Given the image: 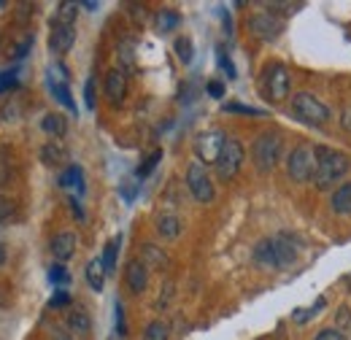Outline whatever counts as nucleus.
<instances>
[{
  "mask_svg": "<svg viewBox=\"0 0 351 340\" xmlns=\"http://www.w3.org/2000/svg\"><path fill=\"white\" fill-rule=\"evenodd\" d=\"M316 170H313V184L316 189H338V181H343L351 170V160L346 154L330 149V146H316Z\"/></svg>",
  "mask_w": 351,
  "mask_h": 340,
  "instance_id": "f257e3e1",
  "label": "nucleus"
},
{
  "mask_svg": "<svg viewBox=\"0 0 351 340\" xmlns=\"http://www.w3.org/2000/svg\"><path fill=\"white\" fill-rule=\"evenodd\" d=\"M281 149H284V138L276 130H267L263 135L254 138L252 146V162L260 173H270L281 162Z\"/></svg>",
  "mask_w": 351,
  "mask_h": 340,
  "instance_id": "f03ea898",
  "label": "nucleus"
},
{
  "mask_svg": "<svg viewBox=\"0 0 351 340\" xmlns=\"http://www.w3.org/2000/svg\"><path fill=\"white\" fill-rule=\"evenodd\" d=\"M292 114H295L300 122L313 125V127H322V125L330 122V108H327L322 100H316V95H311V92H298V95H295V100H292Z\"/></svg>",
  "mask_w": 351,
  "mask_h": 340,
  "instance_id": "7ed1b4c3",
  "label": "nucleus"
},
{
  "mask_svg": "<svg viewBox=\"0 0 351 340\" xmlns=\"http://www.w3.org/2000/svg\"><path fill=\"white\" fill-rule=\"evenodd\" d=\"M224 143H227V135L219 127L203 130L197 138H195V157L200 165H217L224 151Z\"/></svg>",
  "mask_w": 351,
  "mask_h": 340,
  "instance_id": "20e7f679",
  "label": "nucleus"
},
{
  "mask_svg": "<svg viewBox=\"0 0 351 340\" xmlns=\"http://www.w3.org/2000/svg\"><path fill=\"white\" fill-rule=\"evenodd\" d=\"M313 170H316L313 149L306 146V143L295 146V149L289 151V157H287V175H289L292 181L303 184V181H311V178H313Z\"/></svg>",
  "mask_w": 351,
  "mask_h": 340,
  "instance_id": "39448f33",
  "label": "nucleus"
},
{
  "mask_svg": "<svg viewBox=\"0 0 351 340\" xmlns=\"http://www.w3.org/2000/svg\"><path fill=\"white\" fill-rule=\"evenodd\" d=\"M186 186H189L192 197H195L197 203H203V206L214 203V197H217V192H214V181H211V175H208L206 165H200V162H192V165L186 168Z\"/></svg>",
  "mask_w": 351,
  "mask_h": 340,
  "instance_id": "423d86ee",
  "label": "nucleus"
},
{
  "mask_svg": "<svg viewBox=\"0 0 351 340\" xmlns=\"http://www.w3.org/2000/svg\"><path fill=\"white\" fill-rule=\"evenodd\" d=\"M246 160V151H243V143L238 138H227L224 143V151H221L219 162H217V175L221 181H232L238 175V170Z\"/></svg>",
  "mask_w": 351,
  "mask_h": 340,
  "instance_id": "0eeeda50",
  "label": "nucleus"
},
{
  "mask_svg": "<svg viewBox=\"0 0 351 340\" xmlns=\"http://www.w3.org/2000/svg\"><path fill=\"white\" fill-rule=\"evenodd\" d=\"M289 95V71L281 62H273L265 68V97L273 103H281Z\"/></svg>",
  "mask_w": 351,
  "mask_h": 340,
  "instance_id": "6e6552de",
  "label": "nucleus"
},
{
  "mask_svg": "<svg viewBox=\"0 0 351 340\" xmlns=\"http://www.w3.org/2000/svg\"><path fill=\"white\" fill-rule=\"evenodd\" d=\"M281 30H284V22L281 19H276V14H270V11H263V14H254L252 19H249V33L257 38V41H276L278 36H281Z\"/></svg>",
  "mask_w": 351,
  "mask_h": 340,
  "instance_id": "1a4fd4ad",
  "label": "nucleus"
},
{
  "mask_svg": "<svg viewBox=\"0 0 351 340\" xmlns=\"http://www.w3.org/2000/svg\"><path fill=\"white\" fill-rule=\"evenodd\" d=\"M128 95V73H122L119 68H111L106 73V97L111 106H122Z\"/></svg>",
  "mask_w": 351,
  "mask_h": 340,
  "instance_id": "9d476101",
  "label": "nucleus"
},
{
  "mask_svg": "<svg viewBox=\"0 0 351 340\" xmlns=\"http://www.w3.org/2000/svg\"><path fill=\"white\" fill-rule=\"evenodd\" d=\"M125 284L132 295H143L149 287V267L141 259H130L125 267Z\"/></svg>",
  "mask_w": 351,
  "mask_h": 340,
  "instance_id": "9b49d317",
  "label": "nucleus"
},
{
  "mask_svg": "<svg viewBox=\"0 0 351 340\" xmlns=\"http://www.w3.org/2000/svg\"><path fill=\"white\" fill-rule=\"evenodd\" d=\"M73 41H76V27H73V25H57V22H51L49 49H51L54 54H65V51H71Z\"/></svg>",
  "mask_w": 351,
  "mask_h": 340,
  "instance_id": "f8f14e48",
  "label": "nucleus"
},
{
  "mask_svg": "<svg viewBox=\"0 0 351 340\" xmlns=\"http://www.w3.org/2000/svg\"><path fill=\"white\" fill-rule=\"evenodd\" d=\"M76 243H79L76 232H71V230L57 232V235L51 238V256H54L57 262H68L71 256L76 254Z\"/></svg>",
  "mask_w": 351,
  "mask_h": 340,
  "instance_id": "ddd939ff",
  "label": "nucleus"
},
{
  "mask_svg": "<svg viewBox=\"0 0 351 340\" xmlns=\"http://www.w3.org/2000/svg\"><path fill=\"white\" fill-rule=\"evenodd\" d=\"M273 246H276V259H278V270L289 267L295 259H298V246H295V238L281 232L273 238Z\"/></svg>",
  "mask_w": 351,
  "mask_h": 340,
  "instance_id": "4468645a",
  "label": "nucleus"
},
{
  "mask_svg": "<svg viewBox=\"0 0 351 340\" xmlns=\"http://www.w3.org/2000/svg\"><path fill=\"white\" fill-rule=\"evenodd\" d=\"M41 160H44V165H49V168L65 165V162H68V149H65V143L57 141V138L46 141L44 146H41Z\"/></svg>",
  "mask_w": 351,
  "mask_h": 340,
  "instance_id": "2eb2a0df",
  "label": "nucleus"
},
{
  "mask_svg": "<svg viewBox=\"0 0 351 340\" xmlns=\"http://www.w3.org/2000/svg\"><path fill=\"white\" fill-rule=\"evenodd\" d=\"M65 321H68V330H71L73 335L89 338V332H92V319L87 316V311H82V308H71Z\"/></svg>",
  "mask_w": 351,
  "mask_h": 340,
  "instance_id": "dca6fc26",
  "label": "nucleus"
},
{
  "mask_svg": "<svg viewBox=\"0 0 351 340\" xmlns=\"http://www.w3.org/2000/svg\"><path fill=\"white\" fill-rule=\"evenodd\" d=\"M254 262H257L260 267H273V270H278V259H276L273 238H263V241L254 246Z\"/></svg>",
  "mask_w": 351,
  "mask_h": 340,
  "instance_id": "f3484780",
  "label": "nucleus"
},
{
  "mask_svg": "<svg viewBox=\"0 0 351 340\" xmlns=\"http://www.w3.org/2000/svg\"><path fill=\"white\" fill-rule=\"evenodd\" d=\"M330 206H332V211L341 213V216H351V181L341 184L338 189H332Z\"/></svg>",
  "mask_w": 351,
  "mask_h": 340,
  "instance_id": "a211bd4d",
  "label": "nucleus"
},
{
  "mask_svg": "<svg viewBox=\"0 0 351 340\" xmlns=\"http://www.w3.org/2000/svg\"><path fill=\"white\" fill-rule=\"evenodd\" d=\"M157 232H160L162 238L173 241V238L181 235V219H178L176 213H160V216H157Z\"/></svg>",
  "mask_w": 351,
  "mask_h": 340,
  "instance_id": "6ab92c4d",
  "label": "nucleus"
},
{
  "mask_svg": "<svg viewBox=\"0 0 351 340\" xmlns=\"http://www.w3.org/2000/svg\"><path fill=\"white\" fill-rule=\"evenodd\" d=\"M141 254H143L141 262H143L146 267H154V270H165V267H168V254H165L162 249H157L154 243H143Z\"/></svg>",
  "mask_w": 351,
  "mask_h": 340,
  "instance_id": "aec40b11",
  "label": "nucleus"
},
{
  "mask_svg": "<svg viewBox=\"0 0 351 340\" xmlns=\"http://www.w3.org/2000/svg\"><path fill=\"white\" fill-rule=\"evenodd\" d=\"M178 25H181V16L176 11H171V8H162V11L154 14V30L157 33H171Z\"/></svg>",
  "mask_w": 351,
  "mask_h": 340,
  "instance_id": "412c9836",
  "label": "nucleus"
},
{
  "mask_svg": "<svg viewBox=\"0 0 351 340\" xmlns=\"http://www.w3.org/2000/svg\"><path fill=\"white\" fill-rule=\"evenodd\" d=\"M117 57H119V71L122 73H132L135 71V41L130 38H125V41L119 43V49H117Z\"/></svg>",
  "mask_w": 351,
  "mask_h": 340,
  "instance_id": "4be33fe9",
  "label": "nucleus"
},
{
  "mask_svg": "<svg viewBox=\"0 0 351 340\" xmlns=\"http://www.w3.org/2000/svg\"><path fill=\"white\" fill-rule=\"evenodd\" d=\"M41 127H44L46 135H51V138H62L65 132H68V122H65V117L62 114H46L44 122H41Z\"/></svg>",
  "mask_w": 351,
  "mask_h": 340,
  "instance_id": "5701e85b",
  "label": "nucleus"
},
{
  "mask_svg": "<svg viewBox=\"0 0 351 340\" xmlns=\"http://www.w3.org/2000/svg\"><path fill=\"white\" fill-rule=\"evenodd\" d=\"M76 16H79V3L62 0V3H57V14H54L51 22H57V25H76Z\"/></svg>",
  "mask_w": 351,
  "mask_h": 340,
  "instance_id": "b1692460",
  "label": "nucleus"
},
{
  "mask_svg": "<svg viewBox=\"0 0 351 340\" xmlns=\"http://www.w3.org/2000/svg\"><path fill=\"white\" fill-rule=\"evenodd\" d=\"M119 243H122V235L111 238V241H108V246H106V252H103V256H100V262H103V270H106V276L117 270V256H119Z\"/></svg>",
  "mask_w": 351,
  "mask_h": 340,
  "instance_id": "393cba45",
  "label": "nucleus"
},
{
  "mask_svg": "<svg viewBox=\"0 0 351 340\" xmlns=\"http://www.w3.org/2000/svg\"><path fill=\"white\" fill-rule=\"evenodd\" d=\"M49 86H51V92H54V97L68 108V111H73L76 114V103H73V97H71V89L65 82H57L54 76H49Z\"/></svg>",
  "mask_w": 351,
  "mask_h": 340,
  "instance_id": "a878e982",
  "label": "nucleus"
},
{
  "mask_svg": "<svg viewBox=\"0 0 351 340\" xmlns=\"http://www.w3.org/2000/svg\"><path fill=\"white\" fill-rule=\"evenodd\" d=\"M87 284L95 292H103V284H106V270H103V262L100 259H92L87 265Z\"/></svg>",
  "mask_w": 351,
  "mask_h": 340,
  "instance_id": "bb28decb",
  "label": "nucleus"
},
{
  "mask_svg": "<svg viewBox=\"0 0 351 340\" xmlns=\"http://www.w3.org/2000/svg\"><path fill=\"white\" fill-rule=\"evenodd\" d=\"M57 184H60V186H76V189H79V195H82V192H84V173H82L79 165H71V168L60 175V181H57Z\"/></svg>",
  "mask_w": 351,
  "mask_h": 340,
  "instance_id": "cd10ccee",
  "label": "nucleus"
},
{
  "mask_svg": "<svg viewBox=\"0 0 351 340\" xmlns=\"http://www.w3.org/2000/svg\"><path fill=\"white\" fill-rule=\"evenodd\" d=\"M143 340H171V327H168L162 319H154V321L146 324Z\"/></svg>",
  "mask_w": 351,
  "mask_h": 340,
  "instance_id": "c85d7f7f",
  "label": "nucleus"
},
{
  "mask_svg": "<svg viewBox=\"0 0 351 340\" xmlns=\"http://www.w3.org/2000/svg\"><path fill=\"white\" fill-rule=\"evenodd\" d=\"M173 49H176V54H178V60H181L184 65H189V62H192V57H195V51H192V41H189L186 36H181V38H176Z\"/></svg>",
  "mask_w": 351,
  "mask_h": 340,
  "instance_id": "c756f323",
  "label": "nucleus"
},
{
  "mask_svg": "<svg viewBox=\"0 0 351 340\" xmlns=\"http://www.w3.org/2000/svg\"><path fill=\"white\" fill-rule=\"evenodd\" d=\"M160 160H162V149H154V151H152V154L146 157V162H143L141 168L135 170V175H138V178H146V175H149L152 170L160 165Z\"/></svg>",
  "mask_w": 351,
  "mask_h": 340,
  "instance_id": "7c9ffc66",
  "label": "nucleus"
},
{
  "mask_svg": "<svg viewBox=\"0 0 351 340\" xmlns=\"http://www.w3.org/2000/svg\"><path fill=\"white\" fill-rule=\"evenodd\" d=\"M16 86H19V71H16V68L0 73V92H5V89H16Z\"/></svg>",
  "mask_w": 351,
  "mask_h": 340,
  "instance_id": "2f4dec72",
  "label": "nucleus"
},
{
  "mask_svg": "<svg viewBox=\"0 0 351 340\" xmlns=\"http://www.w3.org/2000/svg\"><path fill=\"white\" fill-rule=\"evenodd\" d=\"M49 281L57 284V287H65V284L71 281V276H68V270H65L62 265H54V267L49 270Z\"/></svg>",
  "mask_w": 351,
  "mask_h": 340,
  "instance_id": "473e14b6",
  "label": "nucleus"
},
{
  "mask_svg": "<svg viewBox=\"0 0 351 340\" xmlns=\"http://www.w3.org/2000/svg\"><path fill=\"white\" fill-rule=\"evenodd\" d=\"M30 49H33V33H30V36H25L22 41L11 49V57H14V60H22V57H27V51H30Z\"/></svg>",
  "mask_w": 351,
  "mask_h": 340,
  "instance_id": "72a5a7b5",
  "label": "nucleus"
},
{
  "mask_svg": "<svg viewBox=\"0 0 351 340\" xmlns=\"http://www.w3.org/2000/svg\"><path fill=\"white\" fill-rule=\"evenodd\" d=\"M227 114H246V117H260L263 111L260 108H252V106H241V103H227L224 106Z\"/></svg>",
  "mask_w": 351,
  "mask_h": 340,
  "instance_id": "f704fd0d",
  "label": "nucleus"
},
{
  "mask_svg": "<svg viewBox=\"0 0 351 340\" xmlns=\"http://www.w3.org/2000/svg\"><path fill=\"white\" fill-rule=\"evenodd\" d=\"M8 178H11V157L5 149H0V186L8 184Z\"/></svg>",
  "mask_w": 351,
  "mask_h": 340,
  "instance_id": "c9c22d12",
  "label": "nucleus"
},
{
  "mask_svg": "<svg viewBox=\"0 0 351 340\" xmlns=\"http://www.w3.org/2000/svg\"><path fill=\"white\" fill-rule=\"evenodd\" d=\"M84 103H87L89 111H95V106H97V97H95V76H89L87 84H84Z\"/></svg>",
  "mask_w": 351,
  "mask_h": 340,
  "instance_id": "e433bc0d",
  "label": "nucleus"
},
{
  "mask_svg": "<svg viewBox=\"0 0 351 340\" xmlns=\"http://www.w3.org/2000/svg\"><path fill=\"white\" fill-rule=\"evenodd\" d=\"M267 8H270V14H292L300 5L298 3H267Z\"/></svg>",
  "mask_w": 351,
  "mask_h": 340,
  "instance_id": "4c0bfd02",
  "label": "nucleus"
},
{
  "mask_svg": "<svg viewBox=\"0 0 351 340\" xmlns=\"http://www.w3.org/2000/svg\"><path fill=\"white\" fill-rule=\"evenodd\" d=\"M71 305V298H68V292L65 289H60L54 298L49 300V308H68Z\"/></svg>",
  "mask_w": 351,
  "mask_h": 340,
  "instance_id": "58836bf2",
  "label": "nucleus"
},
{
  "mask_svg": "<svg viewBox=\"0 0 351 340\" xmlns=\"http://www.w3.org/2000/svg\"><path fill=\"white\" fill-rule=\"evenodd\" d=\"M313 340H346V335L341 330H335V327H327V330H322Z\"/></svg>",
  "mask_w": 351,
  "mask_h": 340,
  "instance_id": "ea45409f",
  "label": "nucleus"
},
{
  "mask_svg": "<svg viewBox=\"0 0 351 340\" xmlns=\"http://www.w3.org/2000/svg\"><path fill=\"white\" fill-rule=\"evenodd\" d=\"M117 332L125 338L128 335V324H125V308H122V302H117Z\"/></svg>",
  "mask_w": 351,
  "mask_h": 340,
  "instance_id": "a19ab883",
  "label": "nucleus"
},
{
  "mask_svg": "<svg viewBox=\"0 0 351 340\" xmlns=\"http://www.w3.org/2000/svg\"><path fill=\"white\" fill-rule=\"evenodd\" d=\"M51 340H73V332L65 327H51Z\"/></svg>",
  "mask_w": 351,
  "mask_h": 340,
  "instance_id": "79ce46f5",
  "label": "nucleus"
},
{
  "mask_svg": "<svg viewBox=\"0 0 351 340\" xmlns=\"http://www.w3.org/2000/svg\"><path fill=\"white\" fill-rule=\"evenodd\" d=\"M14 211V206H11V200H5V197H0V221H5L8 216Z\"/></svg>",
  "mask_w": 351,
  "mask_h": 340,
  "instance_id": "37998d69",
  "label": "nucleus"
},
{
  "mask_svg": "<svg viewBox=\"0 0 351 340\" xmlns=\"http://www.w3.org/2000/svg\"><path fill=\"white\" fill-rule=\"evenodd\" d=\"M206 89H208L211 97H221V95H224V84H221V82H208Z\"/></svg>",
  "mask_w": 351,
  "mask_h": 340,
  "instance_id": "c03bdc74",
  "label": "nucleus"
},
{
  "mask_svg": "<svg viewBox=\"0 0 351 340\" xmlns=\"http://www.w3.org/2000/svg\"><path fill=\"white\" fill-rule=\"evenodd\" d=\"M219 62H221V68L227 71V76H230V79H235V68H232V62H230L224 54H219Z\"/></svg>",
  "mask_w": 351,
  "mask_h": 340,
  "instance_id": "a18cd8bd",
  "label": "nucleus"
},
{
  "mask_svg": "<svg viewBox=\"0 0 351 340\" xmlns=\"http://www.w3.org/2000/svg\"><path fill=\"white\" fill-rule=\"evenodd\" d=\"M71 208H73V213H76L79 219H84V211H82V206H79V200H76V197H71Z\"/></svg>",
  "mask_w": 351,
  "mask_h": 340,
  "instance_id": "49530a36",
  "label": "nucleus"
},
{
  "mask_svg": "<svg viewBox=\"0 0 351 340\" xmlns=\"http://www.w3.org/2000/svg\"><path fill=\"white\" fill-rule=\"evenodd\" d=\"M79 5H84L87 11H95V8H97V3H92V0H84V3H79Z\"/></svg>",
  "mask_w": 351,
  "mask_h": 340,
  "instance_id": "de8ad7c7",
  "label": "nucleus"
},
{
  "mask_svg": "<svg viewBox=\"0 0 351 340\" xmlns=\"http://www.w3.org/2000/svg\"><path fill=\"white\" fill-rule=\"evenodd\" d=\"M343 125H346V127L351 130V108L346 111V114H343Z\"/></svg>",
  "mask_w": 351,
  "mask_h": 340,
  "instance_id": "09e8293b",
  "label": "nucleus"
},
{
  "mask_svg": "<svg viewBox=\"0 0 351 340\" xmlns=\"http://www.w3.org/2000/svg\"><path fill=\"white\" fill-rule=\"evenodd\" d=\"M3 262H5V246L0 243V265H3Z\"/></svg>",
  "mask_w": 351,
  "mask_h": 340,
  "instance_id": "8fccbe9b",
  "label": "nucleus"
},
{
  "mask_svg": "<svg viewBox=\"0 0 351 340\" xmlns=\"http://www.w3.org/2000/svg\"><path fill=\"white\" fill-rule=\"evenodd\" d=\"M343 284H346V289H349V292H351V273H349V276H346V278H343Z\"/></svg>",
  "mask_w": 351,
  "mask_h": 340,
  "instance_id": "3c124183",
  "label": "nucleus"
}]
</instances>
